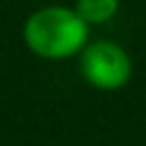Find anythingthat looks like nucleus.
<instances>
[{"instance_id": "3", "label": "nucleus", "mask_w": 146, "mask_h": 146, "mask_svg": "<svg viewBox=\"0 0 146 146\" xmlns=\"http://www.w3.org/2000/svg\"><path fill=\"white\" fill-rule=\"evenodd\" d=\"M121 0H77L74 13L85 23H105L118 13Z\"/></svg>"}, {"instance_id": "2", "label": "nucleus", "mask_w": 146, "mask_h": 146, "mask_svg": "<svg viewBox=\"0 0 146 146\" xmlns=\"http://www.w3.org/2000/svg\"><path fill=\"white\" fill-rule=\"evenodd\" d=\"M131 56L113 41H95L82 49L80 72L92 87L118 90L131 80Z\"/></svg>"}, {"instance_id": "1", "label": "nucleus", "mask_w": 146, "mask_h": 146, "mask_svg": "<svg viewBox=\"0 0 146 146\" xmlns=\"http://www.w3.org/2000/svg\"><path fill=\"white\" fill-rule=\"evenodd\" d=\"M28 49L44 59H67L87 41V23L69 8H41L23 26Z\"/></svg>"}]
</instances>
